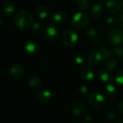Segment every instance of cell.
Listing matches in <instances>:
<instances>
[{"label":"cell","mask_w":123,"mask_h":123,"mask_svg":"<svg viewBox=\"0 0 123 123\" xmlns=\"http://www.w3.org/2000/svg\"><path fill=\"white\" fill-rule=\"evenodd\" d=\"M42 85V80L38 75L32 76L28 80V86L32 90L38 89Z\"/></svg>","instance_id":"44dd1931"},{"label":"cell","mask_w":123,"mask_h":123,"mask_svg":"<svg viewBox=\"0 0 123 123\" xmlns=\"http://www.w3.org/2000/svg\"><path fill=\"white\" fill-rule=\"evenodd\" d=\"M68 19V15L65 12L57 11L55 12L51 16V20L53 23L56 25H61L66 21Z\"/></svg>","instance_id":"2e32d148"},{"label":"cell","mask_w":123,"mask_h":123,"mask_svg":"<svg viewBox=\"0 0 123 123\" xmlns=\"http://www.w3.org/2000/svg\"><path fill=\"white\" fill-rule=\"evenodd\" d=\"M100 50H101V51L102 52V54H103V56H104V62H106L110 57L113 56L112 51H111V50L109 49L108 48L104 47V46H102V47H101Z\"/></svg>","instance_id":"cb8c5ba5"},{"label":"cell","mask_w":123,"mask_h":123,"mask_svg":"<svg viewBox=\"0 0 123 123\" xmlns=\"http://www.w3.org/2000/svg\"><path fill=\"white\" fill-rule=\"evenodd\" d=\"M81 78L86 82H91L95 78V73L93 70L88 66H85L82 68L80 72Z\"/></svg>","instance_id":"5bb4252c"},{"label":"cell","mask_w":123,"mask_h":123,"mask_svg":"<svg viewBox=\"0 0 123 123\" xmlns=\"http://www.w3.org/2000/svg\"><path fill=\"white\" fill-rule=\"evenodd\" d=\"M42 28H43L42 25L40 23H36L32 26V29H33L32 31L36 34H38V33H41V31H42Z\"/></svg>","instance_id":"f546056e"},{"label":"cell","mask_w":123,"mask_h":123,"mask_svg":"<svg viewBox=\"0 0 123 123\" xmlns=\"http://www.w3.org/2000/svg\"><path fill=\"white\" fill-rule=\"evenodd\" d=\"M15 4L10 0H6L2 4V10L7 16H12L15 13Z\"/></svg>","instance_id":"ac0fdd59"},{"label":"cell","mask_w":123,"mask_h":123,"mask_svg":"<svg viewBox=\"0 0 123 123\" xmlns=\"http://www.w3.org/2000/svg\"><path fill=\"white\" fill-rule=\"evenodd\" d=\"M73 62L77 65H83L84 63V61H85V58L83 55L77 54H75L73 56Z\"/></svg>","instance_id":"4316f807"},{"label":"cell","mask_w":123,"mask_h":123,"mask_svg":"<svg viewBox=\"0 0 123 123\" xmlns=\"http://www.w3.org/2000/svg\"><path fill=\"white\" fill-rule=\"evenodd\" d=\"M79 41L78 33L72 29L65 30L62 35V41L68 47L75 46Z\"/></svg>","instance_id":"3957f363"},{"label":"cell","mask_w":123,"mask_h":123,"mask_svg":"<svg viewBox=\"0 0 123 123\" xmlns=\"http://www.w3.org/2000/svg\"><path fill=\"white\" fill-rule=\"evenodd\" d=\"M24 51L28 55H34L39 51V45L35 41H28L24 45Z\"/></svg>","instance_id":"9a60e30c"},{"label":"cell","mask_w":123,"mask_h":123,"mask_svg":"<svg viewBox=\"0 0 123 123\" xmlns=\"http://www.w3.org/2000/svg\"><path fill=\"white\" fill-rule=\"evenodd\" d=\"M84 123H94V120L92 117L88 115L84 118Z\"/></svg>","instance_id":"d6a6232c"},{"label":"cell","mask_w":123,"mask_h":123,"mask_svg":"<svg viewBox=\"0 0 123 123\" xmlns=\"http://www.w3.org/2000/svg\"><path fill=\"white\" fill-rule=\"evenodd\" d=\"M76 5L80 10H86L89 7V3L87 0H77Z\"/></svg>","instance_id":"484cf974"},{"label":"cell","mask_w":123,"mask_h":123,"mask_svg":"<svg viewBox=\"0 0 123 123\" xmlns=\"http://www.w3.org/2000/svg\"><path fill=\"white\" fill-rule=\"evenodd\" d=\"M2 23H3V21H2V20L0 18V25H2Z\"/></svg>","instance_id":"d590c367"},{"label":"cell","mask_w":123,"mask_h":123,"mask_svg":"<svg viewBox=\"0 0 123 123\" xmlns=\"http://www.w3.org/2000/svg\"><path fill=\"white\" fill-rule=\"evenodd\" d=\"M90 21L91 18L87 13L78 12L74 14V15L73 16L71 23L74 28L77 30H82L86 28L89 25Z\"/></svg>","instance_id":"7a4b0ae2"},{"label":"cell","mask_w":123,"mask_h":123,"mask_svg":"<svg viewBox=\"0 0 123 123\" xmlns=\"http://www.w3.org/2000/svg\"><path fill=\"white\" fill-rule=\"evenodd\" d=\"M114 123H123V120H122V119H118V120H117Z\"/></svg>","instance_id":"e575fe53"},{"label":"cell","mask_w":123,"mask_h":123,"mask_svg":"<svg viewBox=\"0 0 123 123\" xmlns=\"http://www.w3.org/2000/svg\"><path fill=\"white\" fill-rule=\"evenodd\" d=\"M77 93L79 96H83V97H86L88 95L89 93V91L87 86H80L77 89Z\"/></svg>","instance_id":"83f0119b"},{"label":"cell","mask_w":123,"mask_h":123,"mask_svg":"<svg viewBox=\"0 0 123 123\" xmlns=\"http://www.w3.org/2000/svg\"><path fill=\"white\" fill-rule=\"evenodd\" d=\"M49 14V8L45 5H38L36 9V15L40 20H44L46 18Z\"/></svg>","instance_id":"ffe728a7"},{"label":"cell","mask_w":123,"mask_h":123,"mask_svg":"<svg viewBox=\"0 0 123 123\" xmlns=\"http://www.w3.org/2000/svg\"><path fill=\"white\" fill-rule=\"evenodd\" d=\"M118 108H119V111L123 114V99L119 102V104L118 105Z\"/></svg>","instance_id":"836d02e7"},{"label":"cell","mask_w":123,"mask_h":123,"mask_svg":"<svg viewBox=\"0 0 123 123\" xmlns=\"http://www.w3.org/2000/svg\"><path fill=\"white\" fill-rule=\"evenodd\" d=\"M10 74L12 78L15 79H20L25 75V69L22 65L15 63L12 64L10 68Z\"/></svg>","instance_id":"8fae6325"},{"label":"cell","mask_w":123,"mask_h":123,"mask_svg":"<svg viewBox=\"0 0 123 123\" xmlns=\"http://www.w3.org/2000/svg\"><path fill=\"white\" fill-rule=\"evenodd\" d=\"M118 62H119V60L115 56H113L110 57L106 61V69L110 71L115 70L118 65Z\"/></svg>","instance_id":"7402d4cb"},{"label":"cell","mask_w":123,"mask_h":123,"mask_svg":"<svg viewBox=\"0 0 123 123\" xmlns=\"http://www.w3.org/2000/svg\"><path fill=\"white\" fill-rule=\"evenodd\" d=\"M109 42L114 46H119L123 43V31L119 28L111 29L107 33Z\"/></svg>","instance_id":"5b68a950"},{"label":"cell","mask_w":123,"mask_h":123,"mask_svg":"<svg viewBox=\"0 0 123 123\" xmlns=\"http://www.w3.org/2000/svg\"><path fill=\"white\" fill-rule=\"evenodd\" d=\"M104 116H105V117H106V119H108V120H112L117 116V111L114 109H113V108H109V109H108L105 111Z\"/></svg>","instance_id":"d4e9b609"},{"label":"cell","mask_w":123,"mask_h":123,"mask_svg":"<svg viewBox=\"0 0 123 123\" xmlns=\"http://www.w3.org/2000/svg\"><path fill=\"white\" fill-rule=\"evenodd\" d=\"M71 110L75 116L81 117L86 111V106L83 101L80 100H76L73 102L71 105Z\"/></svg>","instance_id":"30bf717a"},{"label":"cell","mask_w":123,"mask_h":123,"mask_svg":"<svg viewBox=\"0 0 123 123\" xmlns=\"http://www.w3.org/2000/svg\"><path fill=\"white\" fill-rule=\"evenodd\" d=\"M114 80L119 86H123V69L119 70L117 73Z\"/></svg>","instance_id":"f1b7e54d"},{"label":"cell","mask_w":123,"mask_h":123,"mask_svg":"<svg viewBox=\"0 0 123 123\" xmlns=\"http://www.w3.org/2000/svg\"><path fill=\"white\" fill-rule=\"evenodd\" d=\"M117 21V18L114 16H111L107 18V19L106 20V23L108 26H114L115 25Z\"/></svg>","instance_id":"4dcf8cb0"},{"label":"cell","mask_w":123,"mask_h":123,"mask_svg":"<svg viewBox=\"0 0 123 123\" xmlns=\"http://www.w3.org/2000/svg\"><path fill=\"white\" fill-rule=\"evenodd\" d=\"M98 77L101 80L106 83H111L114 80V76L111 72L107 69H102L98 73Z\"/></svg>","instance_id":"e0dca14e"},{"label":"cell","mask_w":123,"mask_h":123,"mask_svg":"<svg viewBox=\"0 0 123 123\" xmlns=\"http://www.w3.org/2000/svg\"><path fill=\"white\" fill-rule=\"evenodd\" d=\"M15 25L18 29L22 31L29 30L33 25V18L32 15L28 11H20L18 12L14 19Z\"/></svg>","instance_id":"6da1fadb"},{"label":"cell","mask_w":123,"mask_h":123,"mask_svg":"<svg viewBox=\"0 0 123 123\" xmlns=\"http://www.w3.org/2000/svg\"><path fill=\"white\" fill-rule=\"evenodd\" d=\"M104 62V56L100 49H93L87 56V62L91 67H98Z\"/></svg>","instance_id":"277c9868"},{"label":"cell","mask_w":123,"mask_h":123,"mask_svg":"<svg viewBox=\"0 0 123 123\" xmlns=\"http://www.w3.org/2000/svg\"><path fill=\"white\" fill-rule=\"evenodd\" d=\"M45 37L47 40L50 41H54L56 40L59 36V29L57 25L51 23L47 25L45 30Z\"/></svg>","instance_id":"ba28073f"},{"label":"cell","mask_w":123,"mask_h":123,"mask_svg":"<svg viewBox=\"0 0 123 123\" xmlns=\"http://www.w3.org/2000/svg\"><path fill=\"white\" fill-rule=\"evenodd\" d=\"M117 21H118L119 24L122 27H123V7L118 12V15H117Z\"/></svg>","instance_id":"1f68e13d"},{"label":"cell","mask_w":123,"mask_h":123,"mask_svg":"<svg viewBox=\"0 0 123 123\" xmlns=\"http://www.w3.org/2000/svg\"><path fill=\"white\" fill-rule=\"evenodd\" d=\"M88 101L92 107L96 109H99L104 107L105 105L104 96L98 92H93L88 96Z\"/></svg>","instance_id":"8992f818"},{"label":"cell","mask_w":123,"mask_h":123,"mask_svg":"<svg viewBox=\"0 0 123 123\" xmlns=\"http://www.w3.org/2000/svg\"><path fill=\"white\" fill-rule=\"evenodd\" d=\"M103 0H100V2L95 4L91 9V17L94 20H99L103 15Z\"/></svg>","instance_id":"4fadbf2b"},{"label":"cell","mask_w":123,"mask_h":123,"mask_svg":"<svg viewBox=\"0 0 123 123\" xmlns=\"http://www.w3.org/2000/svg\"><path fill=\"white\" fill-rule=\"evenodd\" d=\"M106 10L111 14L119 12L123 7V0H107L104 3Z\"/></svg>","instance_id":"52a82bcc"},{"label":"cell","mask_w":123,"mask_h":123,"mask_svg":"<svg viewBox=\"0 0 123 123\" xmlns=\"http://www.w3.org/2000/svg\"><path fill=\"white\" fill-rule=\"evenodd\" d=\"M113 56H115L119 61H123V47L117 46L112 50Z\"/></svg>","instance_id":"603a6c76"},{"label":"cell","mask_w":123,"mask_h":123,"mask_svg":"<svg viewBox=\"0 0 123 123\" xmlns=\"http://www.w3.org/2000/svg\"><path fill=\"white\" fill-rule=\"evenodd\" d=\"M85 35L86 38L89 40V41L93 44H99L101 41V36H99L96 28L93 27L87 28L85 30Z\"/></svg>","instance_id":"9c48e42d"},{"label":"cell","mask_w":123,"mask_h":123,"mask_svg":"<svg viewBox=\"0 0 123 123\" xmlns=\"http://www.w3.org/2000/svg\"><path fill=\"white\" fill-rule=\"evenodd\" d=\"M104 95L109 99H114L117 96V89L111 83H108L104 88Z\"/></svg>","instance_id":"d6986e66"},{"label":"cell","mask_w":123,"mask_h":123,"mask_svg":"<svg viewBox=\"0 0 123 123\" xmlns=\"http://www.w3.org/2000/svg\"><path fill=\"white\" fill-rule=\"evenodd\" d=\"M53 98V93L47 89H42L37 93V99L41 104H46L49 103Z\"/></svg>","instance_id":"7c38bea8"}]
</instances>
